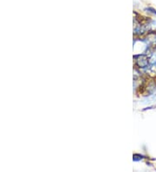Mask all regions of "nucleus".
Here are the masks:
<instances>
[{"label": "nucleus", "instance_id": "f257e3e1", "mask_svg": "<svg viewBox=\"0 0 156 172\" xmlns=\"http://www.w3.org/2000/svg\"><path fill=\"white\" fill-rule=\"evenodd\" d=\"M135 63L136 65L140 68H146L148 65L149 58L146 55H139L135 58Z\"/></svg>", "mask_w": 156, "mask_h": 172}]
</instances>
